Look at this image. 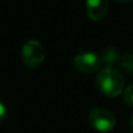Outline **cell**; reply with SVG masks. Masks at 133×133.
<instances>
[{
	"label": "cell",
	"mask_w": 133,
	"mask_h": 133,
	"mask_svg": "<svg viewBox=\"0 0 133 133\" xmlns=\"http://www.w3.org/2000/svg\"><path fill=\"white\" fill-rule=\"evenodd\" d=\"M96 84L103 95L108 97H116L123 92L125 81L117 69L105 66L97 75Z\"/></svg>",
	"instance_id": "obj_1"
},
{
	"label": "cell",
	"mask_w": 133,
	"mask_h": 133,
	"mask_svg": "<svg viewBox=\"0 0 133 133\" xmlns=\"http://www.w3.org/2000/svg\"><path fill=\"white\" fill-rule=\"evenodd\" d=\"M130 125H131V127H132V129H133V115H132L131 119H130Z\"/></svg>",
	"instance_id": "obj_11"
},
{
	"label": "cell",
	"mask_w": 133,
	"mask_h": 133,
	"mask_svg": "<svg viewBox=\"0 0 133 133\" xmlns=\"http://www.w3.org/2000/svg\"><path fill=\"white\" fill-rule=\"evenodd\" d=\"M44 56H46L44 48L39 41L29 40L22 47V51H21L22 61L26 65L32 69L41 65L44 61Z\"/></svg>",
	"instance_id": "obj_2"
},
{
	"label": "cell",
	"mask_w": 133,
	"mask_h": 133,
	"mask_svg": "<svg viewBox=\"0 0 133 133\" xmlns=\"http://www.w3.org/2000/svg\"><path fill=\"white\" fill-rule=\"evenodd\" d=\"M120 66L124 69L126 72L133 75V54H126L120 60Z\"/></svg>",
	"instance_id": "obj_7"
},
{
	"label": "cell",
	"mask_w": 133,
	"mask_h": 133,
	"mask_svg": "<svg viewBox=\"0 0 133 133\" xmlns=\"http://www.w3.org/2000/svg\"><path fill=\"white\" fill-rule=\"evenodd\" d=\"M117 1H119V2H122V4H127V2H130V1H132V0H117Z\"/></svg>",
	"instance_id": "obj_10"
},
{
	"label": "cell",
	"mask_w": 133,
	"mask_h": 133,
	"mask_svg": "<svg viewBox=\"0 0 133 133\" xmlns=\"http://www.w3.org/2000/svg\"><path fill=\"white\" fill-rule=\"evenodd\" d=\"M131 133H133V132H131Z\"/></svg>",
	"instance_id": "obj_12"
},
{
	"label": "cell",
	"mask_w": 133,
	"mask_h": 133,
	"mask_svg": "<svg viewBox=\"0 0 133 133\" xmlns=\"http://www.w3.org/2000/svg\"><path fill=\"white\" fill-rule=\"evenodd\" d=\"M109 8V0H87L85 9L91 20L99 21L105 16Z\"/></svg>",
	"instance_id": "obj_5"
},
{
	"label": "cell",
	"mask_w": 133,
	"mask_h": 133,
	"mask_svg": "<svg viewBox=\"0 0 133 133\" xmlns=\"http://www.w3.org/2000/svg\"><path fill=\"white\" fill-rule=\"evenodd\" d=\"M101 60H102V63H103V64H105L106 66H110V68H112L113 65L120 63V60H122V57H120L119 50H118L116 47L108 46L103 50V53H102Z\"/></svg>",
	"instance_id": "obj_6"
},
{
	"label": "cell",
	"mask_w": 133,
	"mask_h": 133,
	"mask_svg": "<svg viewBox=\"0 0 133 133\" xmlns=\"http://www.w3.org/2000/svg\"><path fill=\"white\" fill-rule=\"evenodd\" d=\"M6 116H7V109L5 106V104L2 102H0V124L6 119Z\"/></svg>",
	"instance_id": "obj_9"
},
{
	"label": "cell",
	"mask_w": 133,
	"mask_h": 133,
	"mask_svg": "<svg viewBox=\"0 0 133 133\" xmlns=\"http://www.w3.org/2000/svg\"><path fill=\"white\" fill-rule=\"evenodd\" d=\"M101 57L96 53H91V51L78 54L74 58V65L76 70L83 74H92L97 71L101 66Z\"/></svg>",
	"instance_id": "obj_4"
},
{
	"label": "cell",
	"mask_w": 133,
	"mask_h": 133,
	"mask_svg": "<svg viewBox=\"0 0 133 133\" xmlns=\"http://www.w3.org/2000/svg\"><path fill=\"white\" fill-rule=\"evenodd\" d=\"M89 124L97 131L108 132L115 127L116 118L108 109L96 108L89 113Z\"/></svg>",
	"instance_id": "obj_3"
},
{
	"label": "cell",
	"mask_w": 133,
	"mask_h": 133,
	"mask_svg": "<svg viewBox=\"0 0 133 133\" xmlns=\"http://www.w3.org/2000/svg\"><path fill=\"white\" fill-rule=\"evenodd\" d=\"M124 102L129 106H133V84L127 87L124 91Z\"/></svg>",
	"instance_id": "obj_8"
}]
</instances>
